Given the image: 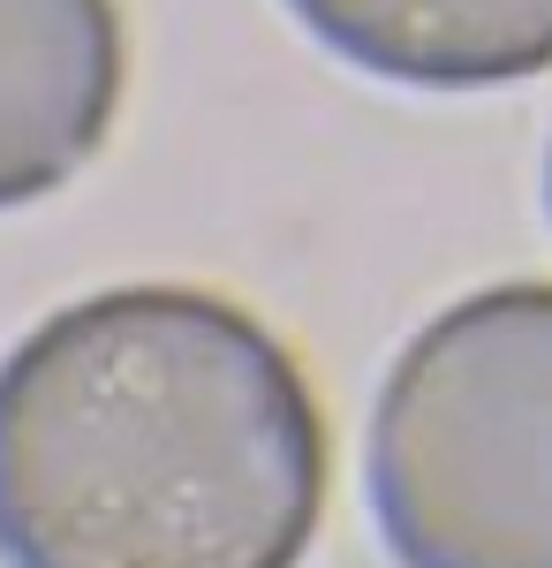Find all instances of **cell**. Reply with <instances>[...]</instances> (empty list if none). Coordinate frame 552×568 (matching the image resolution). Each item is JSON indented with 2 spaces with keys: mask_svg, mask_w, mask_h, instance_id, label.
<instances>
[{
  "mask_svg": "<svg viewBox=\"0 0 552 568\" xmlns=\"http://www.w3.org/2000/svg\"><path fill=\"white\" fill-rule=\"evenodd\" d=\"M122 106L114 0H0V213L84 168Z\"/></svg>",
  "mask_w": 552,
  "mask_h": 568,
  "instance_id": "obj_3",
  "label": "cell"
},
{
  "mask_svg": "<svg viewBox=\"0 0 552 568\" xmlns=\"http://www.w3.org/2000/svg\"><path fill=\"white\" fill-rule=\"evenodd\" d=\"M371 524L401 568H552V288L447 304L371 409Z\"/></svg>",
  "mask_w": 552,
  "mask_h": 568,
  "instance_id": "obj_2",
  "label": "cell"
},
{
  "mask_svg": "<svg viewBox=\"0 0 552 568\" xmlns=\"http://www.w3.org/2000/svg\"><path fill=\"white\" fill-rule=\"evenodd\" d=\"M326 425L243 304L106 288L0 364V568H296Z\"/></svg>",
  "mask_w": 552,
  "mask_h": 568,
  "instance_id": "obj_1",
  "label": "cell"
},
{
  "mask_svg": "<svg viewBox=\"0 0 552 568\" xmlns=\"http://www.w3.org/2000/svg\"><path fill=\"white\" fill-rule=\"evenodd\" d=\"M296 23L364 77L484 91L552 69V0H288Z\"/></svg>",
  "mask_w": 552,
  "mask_h": 568,
  "instance_id": "obj_4",
  "label": "cell"
},
{
  "mask_svg": "<svg viewBox=\"0 0 552 568\" xmlns=\"http://www.w3.org/2000/svg\"><path fill=\"white\" fill-rule=\"evenodd\" d=\"M545 213H552V152H545Z\"/></svg>",
  "mask_w": 552,
  "mask_h": 568,
  "instance_id": "obj_5",
  "label": "cell"
}]
</instances>
